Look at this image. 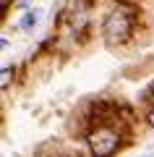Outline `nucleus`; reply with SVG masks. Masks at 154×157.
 Wrapping results in <instances>:
<instances>
[{
  "label": "nucleus",
  "instance_id": "1",
  "mask_svg": "<svg viewBox=\"0 0 154 157\" xmlns=\"http://www.w3.org/2000/svg\"><path fill=\"white\" fill-rule=\"evenodd\" d=\"M131 13L126 11V8H115V11L107 13L105 24H102V32H105V37L110 39V42H126L128 34H131Z\"/></svg>",
  "mask_w": 154,
  "mask_h": 157
},
{
  "label": "nucleus",
  "instance_id": "2",
  "mask_svg": "<svg viewBox=\"0 0 154 157\" xmlns=\"http://www.w3.org/2000/svg\"><path fill=\"white\" fill-rule=\"evenodd\" d=\"M89 147H92L94 157H110V155H115L118 147H120V136L112 128H97L89 136Z\"/></svg>",
  "mask_w": 154,
  "mask_h": 157
},
{
  "label": "nucleus",
  "instance_id": "3",
  "mask_svg": "<svg viewBox=\"0 0 154 157\" xmlns=\"http://www.w3.org/2000/svg\"><path fill=\"white\" fill-rule=\"evenodd\" d=\"M37 24V13H29L26 18H24V26H34Z\"/></svg>",
  "mask_w": 154,
  "mask_h": 157
},
{
  "label": "nucleus",
  "instance_id": "4",
  "mask_svg": "<svg viewBox=\"0 0 154 157\" xmlns=\"http://www.w3.org/2000/svg\"><path fill=\"white\" fill-rule=\"evenodd\" d=\"M8 81H11V71L6 68V71H3V86H8Z\"/></svg>",
  "mask_w": 154,
  "mask_h": 157
},
{
  "label": "nucleus",
  "instance_id": "5",
  "mask_svg": "<svg viewBox=\"0 0 154 157\" xmlns=\"http://www.w3.org/2000/svg\"><path fill=\"white\" fill-rule=\"evenodd\" d=\"M149 123L154 126V107H152V110H149Z\"/></svg>",
  "mask_w": 154,
  "mask_h": 157
},
{
  "label": "nucleus",
  "instance_id": "6",
  "mask_svg": "<svg viewBox=\"0 0 154 157\" xmlns=\"http://www.w3.org/2000/svg\"><path fill=\"white\" fill-rule=\"evenodd\" d=\"M0 3H3V8H6V6H8V3H11V0H0Z\"/></svg>",
  "mask_w": 154,
  "mask_h": 157
}]
</instances>
